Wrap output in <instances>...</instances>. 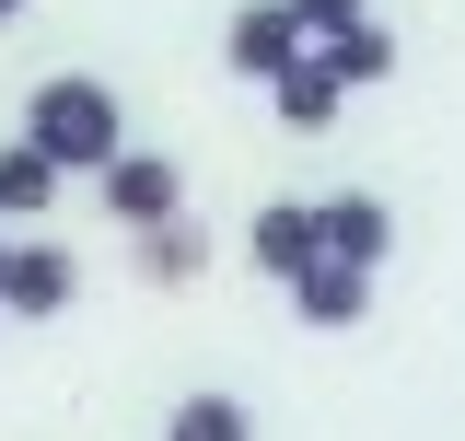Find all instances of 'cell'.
I'll list each match as a JSON object with an SVG mask.
<instances>
[{"instance_id": "4fadbf2b", "label": "cell", "mask_w": 465, "mask_h": 441, "mask_svg": "<svg viewBox=\"0 0 465 441\" xmlns=\"http://www.w3.org/2000/svg\"><path fill=\"white\" fill-rule=\"evenodd\" d=\"M372 0H291V24H302V47H326V35H349Z\"/></svg>"}, {"instance_id": "ba28073f", "label": "cell", "mask_w": 465, "mask_h": 441, "mask_svg": "<svg viewBox=\"0 0 465 441\" xmlns=\"http://www.w3.org/2000/svg\"><path fill=\"white\" fill-rule=\"evenodd\" d=\"M268 116H280L291 140H326V128H338V116H349V93H338V70H326V58L302 47V58H291V70H280V82H268Z\"/></svg>"}, {"instance_id": "30bf717a", "label": "cell", "mask_w": 465, "mask_h": 441, "mask_svg": "<svg viewBox=\"0 0 465 441\" xmlns=\"http://www.w3.org/2000/svg\"><path fill=\"white\" fill-rule=\"evenodd\" d=\"M314 58H326V70H338V93H372V82H396V24H372V12H361V24H349V35H326V47H314Z\"/></svg>"}, {"instance_id": "5b68a950", "label": "cell", "mask_w": 465, "mask_h": 441, "mask_svg": "<svg viewBox=\"0 0 465 441\" xmlns=\"http://www.w3.org/2000/svg\"><path fill=\"white\" fill-rule=\"evenodd\" d=\"M291 58H302V24H291V0H232V24H222V70L232 82H280Z\"/></svg>"}, {"instance_id": "8992f818", "label": "cell", "mask_w": 465, "mask_h": 441, "mask_svg": "<svg viewBox=\"0 0 465 441\" xmlns=\"http://www.w3.org/2000/svg\"><path fill=\"white\" fill-rule=\"evenodd\" d=\"M244 268L280 279V290L314 268V198H256V220H244Z\"/></svg>"}, {"instance_id": "9a60e30c", "label": "cell", "mask_w": 465, "mask_h": 441, "mask_svg": "<svg viewBox=\"0 0 465 441\" xmlns=\"http://www.w3.org/2000/svg\"><path fill=\"white\" fill-rule=\"evenodd\" d=\"M0 268H12V232H0Z\"/></svg>"}, {"instance_id": "52a82bcc", "label": "cell", "mask_w": 465, "mask_h": 441, "mask_svg": "<svg viewBox=\"0 0 465 441\" xmlns=\"http://www.w3.org/2000/svg\"><path fill=\"white\" fill-rule=\"evenodd\" d=\"M372 314V279L361 268H338V256H314V268L291 279V326H314V337H349Z\"/></svg>"}, {"instance_id": "9c48e42d", "label": "cell", "mask_w": 465, "mask_h": 441, "mask_svg": "<svg viewBox=\"0 0 465 441\" xmlns=\"http://www.w3.org/2000/svg\"><path fill=\"white\" fill-rule=\"evenodd\" d=\"M58 186H70V174H58L35 140H0V232H12V220H47Z\"/></svg>"}, {"instance_id": "6da1fadb", "label": "cell", "mask_w": 465, "mask_h": 441, "mask_svg": "<svg viewBox=\"0 0 465 441\" xmlns=\"http://www.w3.org/2000/svg\"><path fill=\"white\" fill-rule=\"evenodd\" d=\"M12 140H35L58 174H105L128 152V105H116V82H94V70H47L24 93V128Z\"/></svg>"}, {"instance_id": "7c38bea8", "label": "cell", "mask_w": 465, "mask_h": 441, "mask_svg": "<svg viewBox=\"0 0 465 441\" xmlns=\"http://www.w3.org/2000/svg\"><path fill=\"white\" fill-rule=\"evenodd\" d=\"M128 256H140L152 290H186V279L210 268V232H198V220H152V232H128Z\"/></svg>"}, {"instance_id": "277c9868", "label": "cell", "mask_w": 465, "mask_h": 441, "mask_svg": "<svg viewBox=\"0 0 465 441\" xmlns=\"http://www.w3.org/2000/svg\"><path fill=\"white\" fill-rule=\"evenodd\" d=\"M314 256H338V268H384L396 256V210L372 198V186H338V198H314Z\"/></svg>"}, {"instance_id": "3957f363", "label": "cell", "mask_w": 465, "mask_h": 441, "mask_svg": "<svg viewBox=\"0 0 465 441\" xmlns=\"http://www.w3.org/2000/svg\"><path fill=\"white\" fill-rule=\"evenodd\" d=\"M70 302H82V256L47 244V232H35V244H12V268H0V314H12V326H58Z\"/></svg>"}, {"instance_id": "8fae6325", "label": "cell", "mask_w": 465, "mask_h": 441, "mask_svg": "<svg viewBox=\"0 0 465 441\" xmlns=\"http://www.w3.org/2000/svg\"><path fill=\"white\" fill-rule=\"evenodd\" d=\"M163 441H256V407H244L232 384H198V395L163 407Z\"/></svg>"}, {"instance_id": "7a4b0ae2", "label": "cell", "mask_w": 465, "mask_h": 441, "mask_svg": "<svg viewBox=\"0 0 465 441\" xmlns=\"http://www.w3.org/2000/svg\"><path fill=\"white\" fill-rule=\"evenodd\" d=\"M94 198H105V220H116V232L186 220V163H174V152H140V140H128V152H116V163L94 174Z\"/></svg>"}, {"instance_id": "5bb4252c", "label": "cell", "mask_w": 465, "mask_h": 441, "mask_svg": "<svg viewBox=\"0 0 465 441\" xmlns=\"http://www.w3.org/2000/svg\"><path fill=\"white\" fill-rule=\"evenodd\" d=\"M24 12H35V0H0V24H24Z\"/></svg>"}]
</instances>
